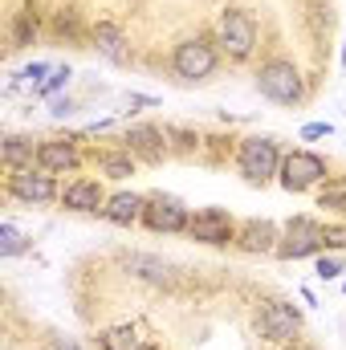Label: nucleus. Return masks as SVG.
Wrapping results in <instances>:
<instances>
[{"label":"nucleus","mask_w":346,"mask_h":350,"mask_svg":"<svg viewBox=\"0 0 346 350\" xmlns=\"http://www.w3.org/2000/svg\"><path fill=\"white\" fill-rule=\"evenodd\" d=\"M220 66V45L212 37H187L172 53V70L179 82H208Z\"/></svg>","instance_id":"1"},{"label":"nucleus","mask_w":346,"mask_h":350,"mask_svg":"<svg viewBox=\"0 0 346 350\" xmlns=\"http://www.w3.org/2000/svg\"><path fill=\"white\" fill-rule=\"evenodd\" d=\"M257 90L261 98H269L277 106H297L306 98V78H302V70L293 62L273 57V62H265L257 70Z\"/></svg>","instance_id":"2"},{"label":"nucleus","mask_w":346,"mask_h":350,"mask_svg":"<svg viewBox=\"0 0 346 350\" xmlns=\"http://www.w3.org/2000/svg\"><path fill=\"white\" fill-rule=\"evenodd\" d=\"M216 45H220V53H228L232 62L253 57V49H257V21H253V12H245V8H224L220 21H216Z\"/></svg>","instance_id":"3"},{"label":"nucleus","mask_w":346,"mask_h":350,"mask_svg":"<svg viewBox=\"0 0 346 350\" xmlns=\"http://www.w3.org/2000/svg\"><path fill=\"white\" fill-rule=\"evenodd\" d=\"M237 167L249 183H269L281 172V143L273 135H249L237 151Z\"/></svg>","instance_id":"4"},{"label":"nucleus","mask_w":346,"mask_h":350,"mask_svg":"<svg viewBox=\"0 0 346 350\" xmlns=\"http://www.w3.org/2000/svg\"><path fill=\"white\" fill-rule=\"evenodd\" d=\"M326 249V228L310 216H293L285 228H281V241H277V257L281 261H302V257H314Z\"/></svg>","instance_id":"5"},{"label":"nucleus","mask_w":346,"mask_h":350,"mask_svg":"<svg viewBox=\"0 0 346 350\" xmlns=\"http://www.w3.org/2000/svg\"><path fill=\"white\" fill-rule=\"evenodd\" d=\"M326 175H330V167H326V159H322V155H314V151H293V155H285V159H281L277 183H281L285 191L302 196V191L318 187Z\"/></svg>","instance_id":"6"},{"label":"nucleus","mask_w":346,"mask_h":350,"mask_svg":"<svg viewBox=\"0 0 346 350\" xmlns=\"http://www.w3.org/2000/svg\"><path fill=\"white\" fill-rule=\"evenodd\" d=\"M8 191L25 204H53L62 196L53 172L45 167H8Z\"/></svg>","instance_id":"7"},{"label":"nucleus","mask_w":346,"mask_h":350,"mask_svg":"<svg viewBox=\"0 0 346 350\" xmlns=\"http://www.w3.org/2000/svg\"><path fill=\"white\" fill-rule=\"evenodd\" d=\"M143 224H147L151 232H187V224H191V208H187L183 200L168 196V191H155V196H147Z\"/></svg>","instance_id":"8"},{"label":"nucleus","mask_w":346,"mask_h":350,"mask_svg":"<svg viewBox=\"0 0 346 350\" xmlns=\"http://www.w3.org/2000/svg\"><path fill=\"white\" fill-rule=\"evenodd\" d=\"M187 237L200 245H228V241H237V224L224 208H200V212H191Z\"/></svg>","instance_id":"9"},{"label":"nucleus","mask_w":346,"mask_h":350,"mask_svg":"<svg viewBox=\"0 0 346 350\" xmlns=\"http://www.w3.org/2000/svg\"><path fill=\"white\" fill-rule=\"evenodd\" d=\"M257 326H261L265 338H273V342H289V338L302 330V314H297V306H289V301H269V306L261 310Z\"/></svg>","instance_id":"10"},{"label":"nucleus","mask_w":346,"mask_h":350,"mask_svg":"<svg viewBox=\"0 0 346 350\" xmlns=\"http://www.w3.org/2000/svg\"><path fill=\"white\" fill-rule=\"evenodd\" d=\"M78 163H82V155H78L74 139H45V143H37V167L62 175V172H74Z\"/></svg>","instance_id":"11"},{"label":"nucleus","mask_w":346,"mask_h":350,"mask_svg":"<svg viewBox=\"0 0 346 350\" xmlns=\"http://www.w3.org/2000/svg\"><path fill=\"white\" fill-rule=\"evenodd\" d=\"M143 212H147V196H139V191H114V196H106L102 220H110L118 228H131V224L143 220Z\"/></svg>","instance_id":"12"},{"label":"nucleus","mask_w":346,"mask_h":350,"mask_svg":"<svg viewBox=\"0 0 346 350\" xmlns=\"http://www.w3.org/2000/svg\"><path fill=\"white\" fill-rule=\"evenodd\" d=\"M62 204L70 212H102L106 208V191L98 179H74L66 191H62Z\"/></svg>","instance_id":"13"},{"label":"nucleus","mask_w":346,"mask_h":350,"mask_svg":"<svg viewBox=\"0 0 346 350\" xmlns=\"http://www.w3.org/2000/svg\"><path fill=\"white\" fill-rule=\"evenodd\" d=\"M90 37H94V49H98L110 66H122V62H127V33H122L114 21H98Z\"/></svg>","instance_id":"14"},{"label":"nucleus","mask_w":346,"mask_h":350,"mask_svg":"<svg viewBox=\"0 0 346 350\" xmlns=\"http://www.w3.org/2000/svg\"><path fill=\"white\" fill-rule=\"evenodd\" d=\"M127 151L139 155L143 163H159V159L168 155L163 131H155V126H131V131H127Z\"/></svg>","instance_id":"15"},{"label":"nucleus","mask_w":346,"mask_h":350,"mask_svg":"<svg viewBox=\"0 0 346 350\" xmlns=\"http://www.w3.org/2000/svg\"><path fill=\"white\" fill-rule=\"evenodd\" d=\"M277 241H281V232H277L269 220H249V224L237 232V245H241L245 253H277Z\"/></svg>","instance_id":"16"},{"label":"nucleus","mask_w":346,"mask_h":350,"mask_svg":"<svg viewBox=\"0 0 346 350\" xmlns=\"http://www.w3.org/2000/svg\"><path fill=\"white\" fill-rule=\"evenodd\" d=\"M4 163H8V167H33V163H37V147H33V139H25V135H8V139H4Z\"/></svg>","instance_id":"17"},{"label":"nucleus","mask_w":346,"mask_h":350,"mask_svg":"<svg viewBox=\"0 0 346 350\" xmlns=\"http://www.w3.org/2000/svg\"><path fill=\"white\" fill-rule=\"evenodd\" d=\"M102 350H155L147 338H139L135 330H127V326H118V330H106L102 334Z\"/></svg>","instance_id":"18"},{"label":"nucleus","mask_w":346,"mask_h":350,"mask_svg":"<svg viewBox=\"0 0 346 350\" xmlns=\"http://www.w3.org/2000/svg\"><path fill=\"white\" fill-rule=\"evenodd\" d=\"M127 269L135 273V277H143V281H155V285H163L172 273H168V265L159 261V257H131Z\"/></svg>","instance_id":"19"},{"label":"nucleus","mask_w":346,"mask_h":350,"mask_svg":"<svg viewBox=\"0 0 346 350\" xmlns=\"http://www.w3.org/2000/svg\"><path fill=\"white\" fill-rule=\"evenodd\" d=\"M102 175H106V179H127V175H135V155H131V151H110V155H102Z\"/></svg>","instance_id":"20"},{"label":"nucleus","mask_w":346,"mask_h":350,"mask_svg":"<svg viewBox=\"0 0 346 350\" xmlns=\"http://www.w3.org/2000/svg\"><path fill=\"white\" fill-rule=\"evenodd\" d=\"M21 253H29V241L12 224H0V257L8 261V257H21Z\"/></svg>","instance_id":"21"},{"label":"nucleus","mask_w":346,"mask_h":350,"mask_svg":"<svg viewBox=\"0 0 346 350\" xmlns=\"http://www.w3.org/2000/svg\"><path fill=\"white\" fill-rule=\"evenodd\" d=\"M318 208H330V212L346 216V183H330V187L318 196Z\"/></svg>","instance_id":"22"},{"label":"nucleus","mask_w":346,"mask_h":350,"mask_svg":"<svg viewBox=\"0 0 346 350\" xmlns=\"http://www.w3.org/2000/svg\"><path fill=\"white\" fill-rule=\"evenodd\" d=\"M70 78H74V70H70V66H57V70H53V74H49V78H45L41 86H37V94H41V98H53V94L66 86Z\"/></svg>","instance_id":"23"},{"label":"nucleus","mask_w":346,"mask_h":350,"mask_svg":"<svg viewBox=\"0 0 346 350\" xmlns=\"http://www.w3.org/2000/svg\"><path fill=\"white\" fill-rule=\"evenodd\" d=\"M338 273H343V257H318V269H314L318 281H338Z\"/></svg>","instance_id":"24"},{"label":"nucleus","mask_w":346,"mask_h":350,"mask_svg":"<svg viewBox=\"0 0 346 350\" xmlns=\"http://www.w3.org/2000/svg\"><path fill=\"white\" fill-rule=\"evenodd\" d=\"M49 74H53V70H49L45 62H33V66H25V70H21L16 78H21V82H33V86H41V82L49 78Z\"/></svg>","instance_id":"25"},{"label":"nucleus","mask_w":346,"mask_h":350,"mask_svg":"<svg viewBox=\"0 0 346 350\" xmlns=\"http://www.w3.org/2000/svg\"><path fill=\"white\" fill-rule=\"evenodd\" d=\"M326 249H346V228L343 224H326Z\"/></svg>","instance_id":"26"},{"label":"nucleus","mask_w":346,"mask_h":350,"mask_svg":"<svg viewBox=\"0 0 346 350\" xmlns=\"http://www.w3.org/2000/svg\"><path fill=\"white\" fill-rule=\"evenodd\" d=\"M74 110H78L74 98H53V102H49V114H53V118H70Z\"/></svg>","instance_id":"27"},{"label":"nucleus","mask_w":346,"mask_h":350,"mask_svg":"<svg viewBox=\"0 0 346 350\" xmlns=\"http://www.w3.org/2000/svg\"><path fill=\"white\" fill-rule=\"evenodd\" d=\"M330 131H334L330 122H306V126H302V139H326Z\"/></svg>","instance_id":"28"},{"label":"nucleus","mask_w":346,"mask_h":350,"mask_svg":"<svg viewBox=\"0 0 346 350\" xmlns=\"http://www.w3.org/2000/svg\"><path fill=\"white\" fill-rule=\"evenodd\" d=\"M343 293H346V281H343Z\"/></svg>","instance_id":"29"}]
</instances>
